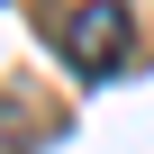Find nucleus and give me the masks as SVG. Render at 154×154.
Returning <instances> with one entry per match:
<instances>
[{"mask_svg":"<svg viewBox=\"0 0 154 154\" xmlns=\"http://www.w3.org/2000/svg\"><path fill=\"white\" fill-rule=\"evenodd\" d=\"M36 9H45V36H54V54L82 72V82H109V72L127 63V45H136L127 0H36Z\"/></svg>","mask_w":154,"mask_h":154,"instance_id":"f257e3e1","label":"nucleus"},{"mask_svg":"<svg viewBox=\"0 0 154 154\" xmlns=\"http://www.w3.org/2000/svg\"><path fill=\"white\" fill-rule=\"evenodd\" d=\"M36 145H45V118L18 91H0V154H36Z\"/></svg>","mask_w":154,"mask_h":154,"instance_id":"f03ea898","label":"nucleus"}]
</instances>
